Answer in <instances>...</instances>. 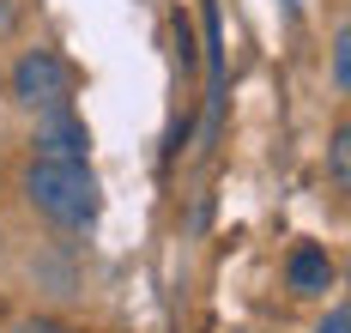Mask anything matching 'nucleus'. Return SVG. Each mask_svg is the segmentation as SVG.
Segmentation results:
<instances>
[{"instance_id":"1","label":"nucleus","mask_w":351,"mask_h":333,"mask_svg":"<svg viewBox=\"0 0 351 333\" xmlns=\"http://www.w3.org/2000/svg\"><path fill=\"white\" fill-rule=\"evenodd\" d=\"M25 200L61 230H91L104 212V188L91 176V164H73V158H31Z\"/></svg>"},{"instance_id":"2","label":"nucleus","mask_w":351,"mask_h":333,"mask_svg":"<svg viewBox=\"0 0 351 333\" xmlns=\"http://www.w3.org/2000/svg\"><path fill=\"white\" fill-rule=\"evenodd\" d=\"M12 97H19L25 110H36V115L67 110L73 67L55 55V49H31V55H19V67H12Z\"/></svg>"},{"instance_id":"3","label":"nucleus","mask_w":351,"mask_h":333,"mask_svg":"<svg viewBox=\"0 0 351 333\" xmlns=\"http://www.w3.org/2000/svg\"><path fill=\"white\" fill-rule=\"evenodd\" d=\"M85 151H91V127L73 110H49L43 115V127H36V158H73V164H85Z\"/></svg>"},{"instance_id":"4","label":"nucleus","mask_w":351,"mask_h":333,"mask_svg":"<svg viewBox=\"0 0 351 333\" xmlns=\"http://www.w3.org/2000/svg\"><path fill=\"white\" fill-rule=\"evenodd\" d=\"M285 279H291V291H297V297H327V291H333V260H327V249L297 243L291 260H285Z\"/></svg>"},{"instance_id":"5","label":"nucleus","mask_w":351,"mask_h":333,"mask_svg":"<svg viewBox=\"0 0 351 333\" xmlns=\"http://www.w3.org/2000/svg\"><path fill=\"white\" fill-rule=\"evenodd\" d=\"M327 170H333V188L346 194V188H351V134H346V127H339L333 146H327Z\"/></svg>"},{"instance_id":"6","label":"nucleus","mask_w":351,"mask_h":333,"mask_svg":"<svg viewBox=\"0 0 351 333\" xmlns=\"http://www.w3.org/2000/svg\"><path fill=\"white\" fill-rule=\"evenodd\" d=\"M333 91H339V97L351 91V31L346 25L333 31Z\"/></svg>"},{"instance_id":"7","label":"nucleus","mask_w":351,"mask_h":333,"mask_svg":"<svg viewBox=\"0 0 351 333\" xmlns=\"http://www.w3.org/2000/svg\"><path fill=\"white\" fill-rule=\"evenodd\" d=\"M315 333H351V303H333L327 315H321V328Z\"/></svg>"},{"instance_id":"8","label":"nucleus","mask_w":351,"mask_h":333,"mask_svg":"<svg viewBox=\"0 0 351 333\" xmlns=\"http://www.w3.org/2000/svg\"><path fill=\"white\" fill-rule=\"evenodd\" d=\"M12 333H73L67 321H49V315H36V321H19Z\"/></svg>"}]
</instances>
